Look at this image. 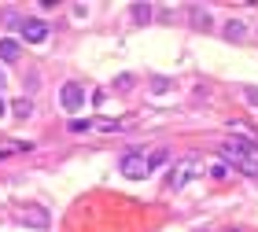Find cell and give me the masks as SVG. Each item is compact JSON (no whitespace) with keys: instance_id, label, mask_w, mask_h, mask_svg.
<instances>
[{"instance_id":"6","label":"cell","mask_w":258,"mask_h":232,"mask_svg":"<svg viewBox=\"0 0 258 232\" xmlns=\"http://www.w3.org/2000/svg\"><path fill=\"white\" fill-rule=\"evenodd\" d=\"M59 103L67 111H81V107H85V89H81L78 81H67L63 92H59Z\"/></svg>"},{"instance_id":"15","label":"cell","mask_w":258,"mask_h":232,"mask_svg":"<svg viewBox=\"0 0 258 232\" xmlns=\"http://www.w3.org/2000/svg\"><path fill=\"white\" fill-rule=\"evenodd\" d=\"M243 96H247V100L254 103V107H258V89H251V85H247V89H243Z\"/></svg>"},{"instance_id":"4","label":"cell","mask_w":258,"mask_h":232,"mask_svg":"<svg viewBox=\"0 0 258 232\" xmlns=\"http://www.w3.org/2000/svg\"><path fill=\"white\" fill-rule=\"evenodd\" d=\"M19 33L26 44H41L44 37H48V22L44 19H19Z\"/></svg>"},{"instance_id":"12","label":"cell","mask_w":258,"mask_h":232,"mask_svg":"<svg viewBox=\"0 0 258 232\" xmlns=\"http://www.w3.org/2000/svg\"><path fill=\"white\" fill-rule=\"evenodd\" d=\"M85 129H92L89 118H74V122H70V133H85Z\"/></svg>"},{"instance_id":"14","label":"cell","mask_w":258,"mask_h":232,"mask_svg":"<svg viewBox=\"0 0 258 232\" xmlns=\"http://www.w3.org/2000/svg\"><path fill=\"white\" fill-rule=\"evenodd\" d=\"M118 89H122V92H125V89H133V78L122 74V78H118Z\"/></svg>"},{"instance_id":"5","label":"cell","mask_w":258,"mask_h":232,"mask_svg":"<svg viewBox=\"0 0 258 232\" xmlns=\"http://www.w3.org/2000/svg\"><path fill=\"white\" fill-rule=\"evenodd\" d=\"M15 217L30 228H48V210H44V206H19Z\"/></svg>"},{"instance_id":"3","label":"cell","mask_w":258,"mask_h":232,"mask_svg":"<svg viewBox=\"0 0 258 232\" xmlns=\"http://www.w3.org/2000/svg\"><path fill=\"white\" fill-rule=\"evenodd\" d=\"M118 170L125 173L129 181H140V177H148V173H151V170H148V159L140 155V151H125L122 162H118Z\"/></svg>"},{"instance_id":"9","label":"cell","mask_w":258,"mask_h":232,"mask_svg":"<svg viewBox=\"0 0 258 232\" xmlns=\"http://www.w3.org/2000/svg\"><path fill=\"white\" fill-rule=\"evenodd\" d=\"M243 33H247V30H243V22H229V26H225V37L229 41H243Z\"/></svg>"},{"instance_id":"16","label":"cell","mask_w":258,"mask_h":232,"mask_svg":"<svg viewBox=\"0 0 258 232\" xmlns=\"http://www.w3.org/2000/svg\"><path fill=\"white\" fill-rule=\"evenodd\" d=\"M4 85H8V78H4V70H0V89H4Z\"/></svg>"},{"instance_id":"8","label":"cell","mask_w":258,"mask_h":232,"mask_svg":"<svg viewBox=\"0 0 258 232\" xmlns=\"http://www.w3.org/2000/svg\"><path fill=\"white\" fill-rule=\"evenodd\" d=\"M11 111H15V118H30V114H33V103H30V100H15V103H11Z\"/></svg>"},{"instance_id":"1","label":"cell","mask_w":258,"mask_h":232,"mask_svg":"<svg viewBox=\"0 0 258 232\" xmlns=\"http://www.w3.org/2000/svg\"><path fill=\"white\" fill-rule=\"evenodd\" d=\"M221 159L232 162L236 170H243L247 177H258V144L254 140H221Z\"/></svg>"},{"instance_id":"7","label":"cell","mask_w":258,"mask_h":232,"mask_svg":"<svg viewBox=\"0 0 258 232\" xmlns=\"http://www.w3.org/2000/svg\"><path fill=\"white\" fill-rule=\"evenodd\" d=\"M19 41H11V37H4V41H0V59H4V63H15L19 59Z\"/></svg>"},{"instance_id":"17","label":"cell","mask_w":258,"mask_h":232,"mask_svg":"<svg viewBox=\"0 0 258 232\" xmlns=\"http://www.w3.org/2000/svg\"><path fill=\"white\" fill-rule=\"evenodd\" d=\"M4 111H8V107H4V100H0V118H4Z\"/></svg>"},{"instance_id":"10","label":"cell","mask_w":258,"mask_h":232,"mask_svg":"<svg viewBox=\"0 0 258 232\" xmlns=\"http://www.w3.org/2000/svg\"><path fill=\"white\" fill-rule=\"evenodd\" d=\"M129 11H133V19L140 22V26H144V22L151 19V8H148V4H133V8H129Z\"/></svg>"},{"instance_id":"2","label":"cell","mask_w":258,"mask_h":232,"mask_svg":"<svg viewBox=\"0 0 258 232\" xmlns=\"http://www.w3.org/2000/svg\"><path fill=\"white\" fill-rule=\"evenodd\" d=\"M192 177H203V159L199 155H184L177 166H173V173H170V188H184Z\"/></svg>"},{"instance_id":"13","label":"cell","mask_w":258,"mask_h":232,"mask_svg":"<svg viewBox=\"0 0 258 232\" xmlns=\"http://www.w3.org/2000/svg\"><path fill=\"white\" fill-rule=\"evenodd\" d=\"M210 173H214L218 181H225L229 177V166H225V162H214V170H210Z\"/></svg>"},{"instance_id":"11","label":"cell","mask_w":258,"mask_h":232,"mask_svg":"<svg viewBox=\"0 0 258 232\" xmlns=\"http://www.w3.org/2000/svg\"><path fill=\"white\" fill-rule=\"evenodd\" d=\"M170 155H166V147H159V151H151V159H148V170H159L162 162H166Z\"/></svg>"}]
</instances>
